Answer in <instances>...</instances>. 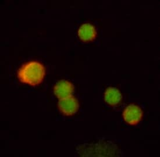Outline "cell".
I'll return each instance as SVG.
<instances>
[{
    "mask_svg": "<svg viewBox=\"0 0 160 157\" xmlns=\"http://www.w3.org/2000/svg\"><path fill=\"white\" fill-rule=\"evenodd\" d=\"M73 89V86L71 83L66 81H61L55 85L54 92L57 97L61 99L71 96Z\"/></svg>",
    "mask_w": 160,
    "mask_h": 157,
    "instance_id": "obj_4",
    "label": "cell"
},
{
    "mask_svg": "<svg viewBox=\"0 0 160 157\" xmlns=\"http://www.w3.org/2000/svg\"><path fill=\"white\" fill-rule=\"evenodd\" d=\"M143 113L139 106L132 104L127 106L123 113V117L127 123L135 125L139 123L142 118Z\"/></svg>",
    "mask_w": 160,
    "mask_h": 157,
    "instance_id": "obj_3",
    "label": "cell"
},
{
    "mask_svg": "<svg viewBox=\"0 0 160 157\" xmlns=\"http://www.w3.org/2000/svg\"><path fill=\"white\" fill-rule=\"evenodd\" d=\"M105 101L110 105H116L122 100V94L117 89L109 87L104 94Z\"/></svg>",
    "mask_w": 160,
    "mask_h": 157,
    "instance_id": "obj_6",
    "label": "cell"
},
{
    "mask_svg": "<svg viewBox=\"0 0 160 157\" xmlns=\"http://www.w3.org/2000/svg\"><path fill=\"white\" fill-rule=\"evenodd\" d=\"M19 80L29 85H38L45 75V69L40 63L30 62L23 65L18 71Z\"/></svg>",
    "mask_w": 160,
    "mask_h": 157,
    "instance_id": "obj_1",
    "label": "cell"
},
{
    "mask_svg": "<svg viewBox=\"0 0 160 157\" xmlns=\"http://www.w3.org/2000/svg\"><path fill=\"white\" fill-rule=\"evenodd\" d=\"M59 110L63 114L71 115L75 114L79 109V103L75 98L72 96L63 98L58 102Z\"/></svg>",
    "mask_w": 160,
    "mask_h": 157,
    "instance_id": "obj_2",
    "label": "cell"
},
{
    "mask_svg": "<svg viewBox=\"0 0 160 157\" xmlns=\"http://www.w3.org/2000/svg\"><path fill=\"white\" fill-rule=\"evenodd\" d=\"M78 35L80 39L84 42L92 40L96 36V31L94 27L90 23H84L80 26Z\"/></svg>",
    "mask_w": 160,
    "mask_h": 157,
    "instance_id": "obj_5",
    "label": "cell"
}]
</instances>
